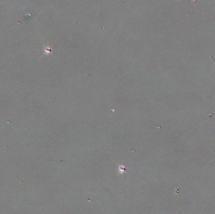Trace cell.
<instances>
[{"label": "cell", "mask_w": 215, "mask_h": 214, "mask_svg": "<svg viewBox=\"0 0 215 214\" xmlns=\"http://www.w3.org/2000/svg\"><path fill=\"white\" fill-rule=\"evenodd\" d=\"M118 172L120 174H123L126 172V167L123 164H118Z\"/></svg>", "instance_id": "6da1fadb"}]
</instances>
